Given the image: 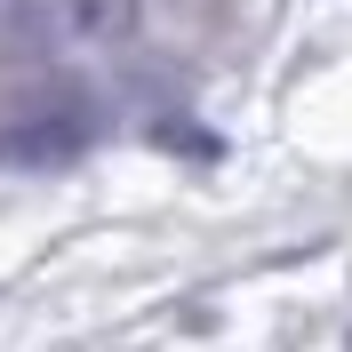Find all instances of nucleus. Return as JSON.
Returning <instances> with one entry per match:
<instances>
[{
	"mask_svg": "<svg viewBox=\"0 0 352 352\" xmlns=\"http://www.w3.org/2000/svg\"><path fill=\"white\" fill-rule=\"evenodd\" d=\"M96 136V112L88 104H56V112H24L0 129V168H65L88 153Z\"/></svg>",
	"mask_w": 352,
	"mask_h": 352,
	"instance_id": "nucleus-1",
	"label": "nucleus"
}]
</instances>
